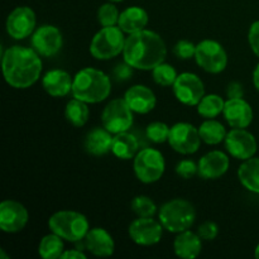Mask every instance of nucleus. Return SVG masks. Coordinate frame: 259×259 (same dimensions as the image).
<instances>
[{
  "mask_svg": "<svg viewBox=\"0 0 259 259\" xmlns=\"http://www.w3.org/2000/svg\"><path fill=\"white\" fill-rule=\"evenodd\" d=\"M4 78L12 88L28 89L34 85L42 72V61L33 48L13 46L3 53Z\"/></svg>",
  "mask_w": 259,
  "mask_h": 259,
  "instance_id": "obj_1",
  "label": "nucleus"
},
{
  "mask_svg": "<svg viewBox=\"0 0 259 259\" xmlns=\"http://www.w3.org/2000/svg\"><path fill=\"white\" fill-rule=\"evenodd\" d=\"M166 56V43L156 32L143 29L126 37L123 57L133 68L153 70L159 63L164 62Z\"/></svg>",
  "mask_w": 259,
  "mask_h": 259,
  "instance_id": "obj_2",
  "label": "nucleus"
},
{
  "mask_svg": "<svg viewBox=\"0 0 259 259\" xmlns=\"http://www.w3.org/2000/svg\"><path fill=\"white\" fill-rule=\"evenodd\" d=\"M110 91L111 82L109 76L96 68H82L73 77V98L88 104L101 103L110 95Z\"/></svg>",
  "mask_w": 259,
  "mask_h": 259,
  "instance_id": "obj_3",
  "label": "nucleus"
},
{
  "mask_svg": "<svg viewBox=\"0 0 259 259\" xmlns=\"http://www.w3.org/2000/svg\"><path fill=\"white\" fill-rule=\"evenodd\" d=\"M161 224L169 233H181L190 229L196 219L194 205L184 199H174L159 207Z\"/></svg>",
  "mask_w": 259,
  "mask_h": 259,
  "instance_id": "obj_4",
  "label": "nucleus"
},
{
  "mask_svg": "<svg viewBox=\"0 0 259 259\" xmlns=\"http://www.w3.org/2000/svg\"><path fill=\"white\" fill-rule=\"evenodd\" d=\"M48 227L51 232L72 243L82 240L90 230L85 215L72 210H62L53 214L48 220Z\"/></svg>",
  "mask_w": 259,
  "mask_h": 259,
  "instance_id": "obj_5",
  "label": "nucleus"
},
{
  "mask_svg": "<svg viewBox=\"0 0 259 259\" xmlns=\"http://www.w3.org/2000/svg\"><path fill=\"white\" fill-rule=\"evenodd\" d=\"M124 32L119 27H104L94 35L90 53L96 60H110L124 51Z\"/></svg>",
  "mask_w": 259,
  "mask_h": 259,
  "instance_id": "obj_6",
  "label": "nucleus"
},
{
  "mask_svg": "<svg viewBox=\"0 0 259 259\" xmlns=\"http://www.w3.org/2000/svg\"><path fill=\"white\" fill-rule=\"evenodd\" d=\"M134 174L143 184L157 182L164 174L166 162L163 154L154 148H144L134 157Z\"/></svg>",
  "mask_w": 259,
  "mask_h": 259,
  "instance_id": "obj_7",
  "label": "nucleus"
},
{
  "mask_svg": "<svg viewBox=\"0 0 259 259\" xmlns=\"http://www.w3.org/2000/svg\"><path fill=\"white\" fill-rule=\"evenodd\" d=\"M195 60L197 65L209 73H220L228 65V55L219 42L212 39L201 40L196 46Z\"/></svg>",
  "mask_w": 259,
  "mask_h": 259,
  "instance_id": "obj_8",
  "label": "nucleus"
},
{
  "mask_svg": "<svg viewBox=\"0 0 259 259\" xmlns=\"http://www.w3.org/2000/svg\"><path fill=\"white\" fill-rule=\"evenodd\" d=\"M101 123L111 134L126 132L133 124V110L129 108L125 99H114L104 108Z\"/></svg>",
  "mask_w": 259,
  "mask_h": 259,
  "instance_id": "obj_9",
  "label": "nucleus"
},
{
  "mask_svg": "<svg viewBox=\"0 0 259 259\" xmlns=\"http://www.w3.org/2000/svg\"><path fill=\"white\" fill-rule=\"evenodd\" d=\"M172 88L177 100L187 106L197 105L205 96L204 82L199 76L191 72H184L177 76Z\"/></svg>",
  "mask_w": 259,
  "mask_h": 259,
  "instance_id": "obj_10",
  "label": "nucleus"
},
{
  "mask_svg": "<svg viewBox=\"0 0 259 259\" xmlns=\"http://www.w3.org/2000/svg\"><path fill=\"white\" fill-rule=\"evenodd\" d=\"M168 143L181 154H192L197 152L201 143L199 129L190 123H177L169 131Z\"/></svg>",
  "mask_w": 259,
  "mask_h": 259,
  "instance_id": "obj_11",
  "label": "nucleus"
},
{
  "mask_svg": "<svg viewBox=\"0 0 259 259\" xmlns=\"http://www.w3.org/2000/svg\"><path fill=\"white\" fill-rule=\"evenodd\" d=\"M225 148L230 156L245 161L252 158L257 152V141L254 136L244 128H234L227 134Z\"/></svg>",
  "mask_w": 259,
  "mask_h": 259,
  "instance_id": "obj_12",
  "label": "nucleus"
},
{
  "mask_svg": "<svg viewBox=\"0 0 259 259\" xmlns=\"http://www.w3.org/2000/svg\"><path fill=\"white\" fill-rule=\"evenodd\" d=\"M62 34L55 25H40L32 34V47L43 57H52L62 48Z\"/></svg>",
  "mask_w": 259,
  "mask_h": 259,
  "instance_id": "obj_13",
  "label": "nucleus"
},
{
  "mask_svg": "<svg viewBox=\"0 0 259 259\" xmlns=\"http://www.w3.org/2000/svg\"><path fill=\"white\" fill-rule=\"evenodd\" d=\"M162 228L161 222H157L151 218H138L129 225V237L136 244L148 247L154 245L161 240Z\"/></svg>",
  "mask_w": 259,
  "mask_h": 259,
  "instance_id": "obj_14",
  "label": "nucleus"
},
{
  "mask_svg": "<svg viewBox=\"0 0 259 259\" xmlns=\"http://www.w3.org/2000/svg\"><path fill=\"white\" fill-rule=\"evenodd\" d=\"M29 215L24 205L14 200H4L0 204V228L4 233H18L27 225Z\"/></svg>",
  "mask_w": 259,
  "mask_h": 259,
  "instance_id": "obj_15",
  "label": "nucleus"
},
{
  "mask_svg": "<svg viewBox=\"0 0 259 259\" xmlns=\"http://www.w3.org/2000/svg\"><path fill=\"white\" fill-rule=\"evenodd\" d=\"M35 23L34 12L28 7H19L8 17L7 32L14 39H24L34 33Z\"/></svg>",
  "mask_w": 259,
  "mask_h": 259,
  "instance_id": "obj_16",
  "label": "nucleus"
},
{
  "mask_svg": "<svg viewBox=\"0 0 259 259\" xmlns=\"http://www.w3.org/2000/svg\"><path fill=\"white\" fill-rule=\"evenodd\" d=\"M229 157L222 151H211L201 157L197 163L199 176L204 180H215L227 174L229 168Z\"/></svg>",
  "mask_w": 259,
  "mask_h": 259,
  "instance_id": "obj_17",
  "label": "nucleus"
},
{
  "mask_svg": "<svg viewBox=\"0 0 259 259\" xmlns=\"http://www.w3.org/2000/svg\"><path fill=\"white\" fill-rule=\"evenodd\" d=\"M129 108L138 114H147L156 108L157 99L153 91L144 85H134L124 94Z\"/></svg>",
  "mask_w": 259,
  "mask_h": 259,
  "instance_id": "obj_18",
  "label": "nucleus"
},
{
  "mask_svg": "<svg viewBox=\"0 0 259 259\" xmlns=\"http://www.w3.org/2000/svg\"><path fill=\"white\" fill-rule=\"evenodd\" d=\"M224 116L233 128H247L253 120V110L243 98L225 101Z\"/></svg>",
  "mask_w": 259,
  "mask_h": 259,
  "instance_id": "obj_19",
  "label": "nucleus"
},
{
  "mask_svg": "<svg viewBox=\"0 0 259 259\" xmlns=\"http://www.w3.org/2000/svg\"><path fill=\"white\" fill-rule=\"evenodd\" d=\"M86 249L96 257H110L115 249L113 237L103 228H93L83 238Z\"/></svg>",
  "mask_w": 259,
  "mask_h": 259,
  "instance_id": "obj_20",
  "label": "nucleus"
},
{
  "mask_svg": "<svg viewBox=\"0 0 259 259\" xmlns=\"http://www.w3.org/2000/svg\"><path fill=\"white\" fill-rule=\"evenodd\" d=\"M73 80L68 72L63 70H51L43 76L42 86L46 93L55 98L66 96L72 91Z\"/></svg>",
  "mask_w": 259,
  "mask_h": 259,
  "instance_id": "obj_21",
  "label": "nucleus"
},
{
  "mask_svg": "<svg viewBox=\"0 0 259 259\" xmlns=\"http://www.w3.org/2000/svg\"><path fill=\"white\" fill-rule=\"evenodd\" d=\"M199 234L190 232L189 229L179 233L174 242V250L177 257L182 259H194L201 253L202 244Z\"/></svg>",
  "mask_w": 259,
  "mask_h": 259,
  "instance_id": "obj_22",
  "label": "nucleus"
},
{
  "mask_svg": "<svg viewBox=\"0 0 259 259\" xmlns=\"http://www.w3.org/2000/svg\"><path fill=\"white\" fill-rule=\"evenodd\" d=\"M111 133L105 129L96 126L91 129L85 137V149L88 153L93 156H104L108 152L111 151V144H113Z\"/></svg>",
  "mask_w": 259,
  "mask_h": 259,
  "instance_id": "obj_23",
  "label": "nucleus"
},
{
  "mask_svg": "<svg viewBox=\"0 0 259 259\" xmlns=\"http://www.w3.org/2000/svg\"><path fill=\"white\" fill-rule=\"evenodd\" d=\"M147 24H148V14L141 7L126 8L124 12L120 13L118 22V27L128 34L146 29Z\"/></svg>",
  "mask_w": 259,
  "mask_h": 259,
  "instance_id": "obj_24",
  "label": "nucleus"
},
{
  "mask_svg": "<svg viewBox=\"0 0 259 259\" xmlns=\"http://www.w3.org/2000/svg\"><path fill=\"white\" fill-rule=\"evenodd\" d=\"M138 141L133 134L128 133V131L115 134V137L113 138L111 152L119 159L128 161V159L134 158L138 153Z\"/></svg>",
  "mask_w": 259,
  "mask_h": 259,
  "instance_id": "obj_25",
  "label": "nucleus"
},
{
  "mask_svg": "<svg viewBox=\"0 0 259 259\" xmlns=\"http://www.w3.org/2000/svg\"><path fill=\"white\" fill-rule=\"evenodd\" d=\"M238 177L245 189L259 194V158L252 157L245 159L239 167Z\"/></svg>",
  "mask_w": 259,
  "mask_h": 259,
  "instance_id": "obj_26",
  "label": "nucleus"
},
{
  "mask_svg": "<svg viewBox=\"0 0 259 259\" xmlns=\"http://www.w3.org/2000/svg\"><path fill=\"white\" fill-rule=\"evenodd\" d=\"M199 133L201 137V141L206 144H210V146L222 143L223 141H225L228 134L224 125L220 121L214 120V119H206L200 125Z\"/></svg>",
  "mask_w": 259,
  "mask_h": 259,
  "instance_id": "obj_27",
  "label": "nucleus"
},
{
  "mask_svg": "<svg viewBox=\"0 0 259 259\" xmlns=\"http://www.w3.org/2000/svg\"><path fill=\"white\" fill-rule=\"evenodd\" d=\"M90 110H89L88 103L78 99H72L67 103L65 110V116L68 123L75 126H83L89 120Z\"/></svg>",
  "mask_w": 259,
  "mask_h": 259,
  "instance_id": "obj_28",
  "label": "nucleus"
},
{
  "mask_svg": "<svg viewBox=\"0 0 259 259\" xmlns=\"http://www.w3.org/2000/svg\"><path fill=\"white\" fill-rule=\"evenodd\" d=\"M63 249L62 238L60 235L51 233V234L45 235L40 239L39 247H38V253L43 259H57L61 258Z\"/></svg>",
  "mask_w": 259,
  "mask_h": 259,
  "instance_id": "obj_29",
  "label": "nucleus"
},
{
  "mask_svg": "<svg viewBox=\"0 0 259 259\" xmlns=\"http://www.w3.org/2000/svg\"><path fill=\"white\" fill-rule=\"evenodd\" d=\"M225 101L223 100L222 96L217 95V94H211V95H205L201 99L199 104H197V111L201 116L206 119H214L217 118L219 114L224 111Z\"/></svg>",
  "mask_w": 259,
  "mask_h": 259,
  "instance_id": "obj_30",
  "label": "nucleus"
},
{
  "mask_svg": "<svg viewBox=\"0 0 259 259\" xmlns=\"http://www.w3.org/2000/svg\"><path fill=\"white\" fill-rule=\"evenodd\" d=\"M152 76H153L154 82L158 83V85L171 86L174 85L179 75L171 65L162 62L152 70Z\"/></svg>",
  "mask_w": 259,
  "mask_h": 259,
  "instance_id": "obj_31",
  "label": "nucleus"
},
{
  "mask_svg": "<svg viewBox=\"0 0 259 259\" xmlns=\"http://www.w3.org/2000/svg\"><path fill=\"white\" fill-rule=\"evenodd\" d=\"M132 210L138 215L139 218H151L157 212V206L151 197L139 195L136 196L132 201Z\"/></svg>",
  "mask_w": 259,
  "mask_h": 259,
  "instance_id": "obj_32",
  "label": "nucleus"
},
{
  "mask_svg": "<svg viewBox=\"0 0 259 259\" xmlns=\"http://www.w3.org/2000/svg\"><path fill=\"white\" fill-rule=\"evenodd\" d=\"M169 131H171V128L167 124L162 123V121H153V123H151L147 126L146 134L149 141L159 144L168 141Z\"/></svg>",
  "mask_w": 259,
  "mask_h": 259,
  "instance_id": "obj_33",
  "label": "nucleus"
},
{
  "mask_svg": "<svg viewBox=\"0 0 259 259\" xmlns=\"http://www.w3.org/2000/svg\"><path fill=\"white\" fill-rule=\"evenodd\" d=\"M119 14L118 9L111 3H106V4L101 5L98 10V20L103 27H114L118 24L119 22Z\"/></svg>",
  "mask_w": 259,
  "mask_h": 259,
  "instance_id": "obj_34",
  "label": "nucleus"
},
{
  "mask_svg": "<svg viewBox=\"0 0 259 259\" xmlns=\"http://www.w3.org/2000/svg\"><path fill=\"white\" fill-rule=\"evenodd\" d=\"M195 52H196V46L189 40H179L174 47V53L181 60H190L195 57Z\"/></svg>",
  "mask_w": 259,
  "mask_h": 259,
  "instance_id": "obj_35",
  "label": "nucleus"
},
{
  "mask_svg": "<svg viewBox=\"0 0 259 259\" xmlns=\"http://www.w3.org/2000/svg\"><path fill=\"white\" fill-rule=\"evenodd\" d=\"M197 172H199V166L194 161H190V159L180 161L176 166V174L182 179H191Z\"/></svg>",
  "mask_w": 259,
  "mask_h": 259,
  "instance_id": "obj_36",
  "label": "nucleus"
},
{
  "mask_svg": "<svg viewBox=\"0 0 259 259\" xmlns=\"http://www.w3.org/2000/svg\"><path fill=\"white\" fill-rule=\"evenodd\" d=\"M218 233H219V228L215 223L212 222H205L204 224H201L197 230V234L201 238L202 240H214L218 237Z\"/></svg>",
  "mask_w": 259,
  "mask_h": 259,
  "instance_id": "obj_37",
  "label": "nucleus"
},
{
  "mask_svg": "<svg viewBox=\"0 0 259 259\" xmlns=\"http://www.w3.org/2000/svg\"><path fill=\"white\" fill-rule=\"evenodd\" d=\"M132 75H133V67L125 61H124V63H119L114 70V77L118 82H124V81L129 80Z\"/></svg>",
  "mask_w": 259,
  "mask_h": 259,
  "instance_id": "obj_38",
  "label": "nucleus"
},
{
  "mask_svg": "<svg viewBox=\"0 0 259 259\" xmlns=\"http://www.w3.org/2000/svg\"><path fill=\"white\" fill-rule=\"evenodd\" d=\"M248 40H249L253 52L259 57V20L250 25L249 33H248Z\"/></svg>",
  "mask_w": 259,
  "mask_h": 259,
  "instance_id": "obj_39",
  "label": "nucleus"
},
{
  "mask_svg": "<svg viewBox=\"0 0 259 259\" xmlns=\"http://www.w3.org/2000/svg\"><path fill=\"white\" fill-rule=\"evenodd\" d=\"M227 95L229 99H240L244 95V90H243V86L239 82L234 81V82H230L228 86Z\"/></svg>",
  "mask_w": 259,
  "mask_h": 259,
  "instance_id": "obj_40",
  "label": "nucleus"
},
{
  "mask_svg": "<svg viewBox=\"0 0 259 259\" xmlns=\"http://www.w3.org/2000/svg\"><path fill=\"white\" fill-rule=\"evenodd\" d=\"M62 259H86V254L80 249H71V250H65L61 255Z\"/></svg>",
  "mask_w": 259,
  "mask_h": 259,
  "instance_id": "obj_41",
  "label": "nucleus"
},
{
  "mask_svg": "<svg viewBox=\"0 0 259 259\" xmlns=\"http://www.w3.org/2000/svg\"><path fill=\"white\" fill-rule=\"evenodd\" d=\"M253 82H254L255 89L259 91V63L257 65V67H255L254 72H253Z\"/></svg>",
  "mask_w": 259,
  "mask_h": 259,
  "instance_id": "obj_42",
  "label": "nucleus"
},
{
  "mask_svg": "<svg viewBox=\"0 0 259 259\" xmlns=\"http://www.w3.org/2000/svg\"><path fill=\"white\" fill-rule=\"evenodd\" d=\"M254 255H255V258H258V259H259V244L257 245V248H255Z\"/></svg>",
  "mask_w": 259,
  "mask_h": 259,
  "instance_id": "obj_43",
  "label": "nucleus"
},
{
  "mask_svg": "<svg viewBox=\"0 0 259 259\" xmlns=\"http://www.w3.org/2000/svg\"><path fill=\"white\" fill-rule=\"evenodd\" d=\"M109 2H110V3H120V2H123V0H109Z\"/></svg>",
  "mask_w": 259,
  "mask_h": 259,
  "instance_id": "obj_44",
  "label": "nucleus"
}]
</instances>
